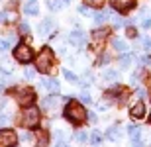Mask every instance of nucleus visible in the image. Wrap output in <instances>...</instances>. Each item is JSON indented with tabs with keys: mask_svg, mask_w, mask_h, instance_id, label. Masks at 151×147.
Masks as SVG:
<instances>
[{
	"mask_svg": "<svg viewBox=\"0 0 151 147\" xmlns=\"http://www.w3.org/2000/svg\"><path fill=\"white\" fill-rule=\"evenodd\" d=\"M112 47H114V51H118V53H124V51L128 49V43L124 39H120V37H114L112 39Z\"/></svg>",
	"mask_w": 151,
	"mask_h": 147,
	"instance_id": "13",
	"label": "nucleus"
},
{
	"mask_svg": "<svg viewBox=\"0 0 151 147\" xmlns=\"http://www.w3.org/2000/svg\"><path fill=\"white\" fill-rule=\"evenodd\" d=\"M65 118L75 125H81L84 124V120H86V110L81 102L77 100H69L67 106H65Z\"/></svg>",
	"mask_w": 151,
	"mask_h": 147,
	"instance_id": "1",
	"label": "nucleus"
},
{
	"mask_svg": "<svg viewBox=\"0 0 151 147\" xmlns=\"http://www.w3.org/2000/svg\"><path fill=\"white\" fill-rule=\"evenodd\" d=\"M63 77H65V79H67L69 82H73V85H78V82H81V80L77 79V75H75L73 71H67V69L63 71Z\"/></svg>",
	"mask_w": 151,
	"mask_h": 147,
	"instance_id": "23",
	"label": "nucleus"
},
{
	"mask_svg": "<svg viewBox=\"0 0 151 147\" xmlns=\"http://www.w3.org/2000/svg\"><path fill=\"white\" fill-rule=\"evenodd\" d=\"M75 139H77L78 143H84L86 139H88V133L83 131V130H78V131H75Z\"/></svg>",
	"mask_w": 151,
	"mask_h": 147,
	"instance_id": "24",
	"label": "nucleus"
},
{
	"mask_svg": "<svg viewBox=\"0 0 151 147\" xmlns=\"http://www.w3.org/2000/svg\"><path fill=\"white\" fill-rule=\"evenodd\" d=\"M51 65H53V51L51 47H43L39 51V55L35 57V69L39 73H49Z\"/></svg>",
	"mask_w": 151,
	"mask_h": 147,
	"instance_id": "2",
	"label": "nucleus"
},
{
	"mask_svg": "<svg viewBox=\"0 0 151 147\" xmlns=\"http://www.w3.org/2000/svg\"><path fill=\"white\" fill-rule=\"evenodd\" d=\"M137 35V32H135V28H132V26H128V37H135Z\"/></svg>",
	"mask_w": 151,
	"mask_h": 147,
	"instance_id": "36",
	"label": "nucleus"
},
{
	"mask_svg": "<svg viewBox=\"0 0 151 147\" xmlns=\"http://www.w3.org/2000/svg\"><path fill=\"white\" fill-rule=\"evenodd\" d=\"M112 22H114V26H116V28H120V26H124V24H126V22L122 20V18H118V16H114Z\"/></svg>",
	"mask_w": 151,
	"mask_h": 147,
	"instance_id": "34",
	"label": "nucleus"
},
{
	"mask_svg": "<svg viewBox=\"0 0 151 147\" xmlns=\"http://www.w3.org/2000/svg\"><path fill=\"white\" fill-rule=\"evenodd\" d=\"M57 102H59V98H57L55 94H51L49 98H45V100L41 102V106H43L45 110H49V108H55L57 106Z\"/></svg>",
	"mask_w": 151,
	"mask_h": 147,
	"instance_id": "16",
	"label": "nucleus"
},
{
	"mask_svg": "<svg viewBox=\"0 0 151 147\" xmlns=\"http://www.w3.org/2000/svg\"><path fill=\"white\" fill-rule=\"evenodd\" d=\"M63 2H65V4H69V2H71V0H63Z\"/></svg>",
	"mask_w": 151,
	"mask_h": 147,
	"instance_id": "44",
	"label": "nucleus"
},
{
	"mask_svg": "<svg viewBox=\"0 0 151 147\" xmlns=\"http://www.w3.org/2000/svg\"><path fill=\"white\" fill-rule=\"evenodd\" d=\"M88 139H90V145H94V147H98L102 143V133L98 130H94L92 131V133H90L88 136Z\"/></svg>",
	"mask_w": 151,
	"mask_h": 147,
	"instance_id": "17",
	"label": "nucleus"
},
{
	"mask_svg": "<svg viewBox=\"0 0 151 147\" xmlns=\"http://www.w3.org/2000/svg\"><path fill=\"white\" fill-rule=\"evenodd\" d=\"M78 12L81 14H88V4H81L78 6Z\"/></svg>",
	"mask_w": 151,
	"mask_h": 147,
	"instance_id": "38",
	"label": "nucleus"
},
{
	"mask_svg": "<svg viewBox=\"0 0 151 147\" xmlns=\"http://www.w3.org/2000/svg\"><path fill=\"white\" fill-rule=\"evenodd\" d=\"M118 79V71L114 69H106L104 73H102V80H108V82H112V80Z\"/></svg>",
	"mask_w": 151,
	"mask_h": 147,
	"instance_id": "18",
	"label": "nucleus"
},
{
	"mask_svg": "<svg viewBox=\"0 0 151 147\" xmlns=\"http://www.w3.org/2000/svg\"><path fill=\"white\" fill-rule=\"evenodd\" d=\"M20 34H22V35H28V34H29V26H28L26 22L20 24Z\"/></svg>",
	"mask_w": 151,
	"mask_h": 147,
	"instance_id": "27",
	"label": "nucleus"
},
{
	"mask_svg": "<svg viewBox=\"0 0 151 147\" xmlns=\"http://www.w3.org/2000/svg\"><path fill=\"white\" fill-rule=\"evenodd\" d=\"M63 4H65L63 0H47V8H49V10H53V12L61 10V8H63Z\"/></svg>",
	"mask_w": 151,
	"mask_h": 147,
	"instance_id": "22",
	"label": "nucleus"
},
{
	"mask_svg": "<svg viewBox=\"0 0 151 147\" xmlns=\"http://www.w3.org/2000/svg\"><path fill=\"white\" fill-rule=\"evenodd\" d=\"M8 47H10V41L8 39H0V51H6Z\"/></svg>",
	"mask_w": 151,
	"mask_h": 147,
	"instance_id": "33",
	"label": "nucleus"
},
{
	"mask_svg": "<svg viewBox=\"0 0 151 147\" xmlns=\"http://www.w3.org/2000/svg\"><path fill=\"white\" fill-rule=\"evenodd\" d=\"M8 20V14L6 12H0V22H6Z\"/></svg>",
	"mask_w": 151,
	"mask_h": 147,
	"instance_id": "39",
	"label": "nucleus"
},
{
	"mask_svg": "<svg viewBox=\"0 0 151 147\" xmlns=\"http://www.w3.org/2000/svg\"><path fill=\"white\" fill-rule=\"evenodd\" d=\"M88 120L90 122H96V114H88Z\"/></svg>",
	"mask_w": 151,
	"mask_h": 147,
	"instance_id": "42",
	"label": "nucleus"
},
{
	"mask_svg": "<svg viewBox=\"0 0 151 147\" xmlns=\"http://www.w3.org/2000/svg\"><path fill=\"white\" fill-rule=\"evenodd\" d=\"M106 137L110 139V141H118L120 137H122V131H120V128H116V125H112L110 130L106 131Z\"/></svg>",
	"mask_w": 151,
	"mask_h": 147,
	"instance_id": "14",
	"label": "nucleus"
},
{
	"mask_svg": "<svg viewBox=\"0 0 151 147\" xmlns=\"http://www.w3.org/2000/svg\"><path fill=\"white\" fill-rule=\"evenodd\" d=\"M141 26H143L145 29H149V28H151V18H143V22H141Z\"/></svg>",
	"mask_w": 151,
	"mask_h": 147,
	"instance_id": "35",
	"label": "nucleus"
},
{
	"mask_svg": "<svg viewBox=\"0 0 151 147\" xmlns=\"http://www.w3.org/2000/svg\"><path fill=\"white\" fill-rule=\"evenodd\" d=\"M122 92H124V88L118 86V88H110V90L106 92V96L112 98V100H120V98H122Z\"/></svg>",
	"mask_w": 151,
	"mask_h": 147,
	"instance_id": "20",
	"label": "nucleus"
},
{
	"mask_svg": "<svg viewBox=\"0 0 151 147\" xmlns=\"http://www.w3.org/2000/svg\"><path fill=\"white\" fill-rule=\"evenodd\" d=\"M108 34H110V29H108V28H100V29H96V32H94V37H96V39H104V37H108Z\"/></svg>",
	"mask_w": 151,
	"mask_h": 147,
	"instance_id": "25",
	"label": "nucleus"
},
{
	"mask_svg": "<svg viewBox=\"0 0 151 147\" xmlns=\"http://www.w3.org/2000/svg\"><path fill=\"white\" fill-rule=\"evenodd\" d=\"M132 61H134V55H129V53H124V55L120 57V67H122V69H128Z\"/></svg>",
	"mask_w": 151,
	"mask_h": 147,
	"instance_id": "21",
	"label": "nucleus"
},
{
	"mask_svg": "<svg viewBox=\"0 0 151 147\" xmlns=\"http://www.w3.org/2000/svg\"><path fill=\"white\" fill-rule=\"evenodd\" d=\"M69 41L77 47H83L84 43H86V35H84V32H81V29H75V32L69 34Z\"/></svg>",
	"mask_w": 151,
	"mask_h": 147,
	"instance_id": "9",
	"label": "nucleus"
},
{
	"mask_svg": "<svg viewBox=\"0 0 151 147\" xmlns=\"http://www.w3.org/2000/svg\"><path fill=\"white\" fill-rule=\"evenodd\" d=\"M43 86L51 92V94H57V92L61 90V86H59V82H57L55 79H43Z\"/></svg>",
	"mask_w": 151,
	"mask_h": 147,
	"instance_id": "12",
	"label": "nucleus"
},
{
	"mask_svg": "<svg viewBox=\"0 0 151 147\" xmlns=\"http://www.w3.org/2000/svg\"><path fill=\"white\" fill-rule=\"evenodd\" d=\"M139 65H151V53H147V55H143L139 59Z\"/></svg>",
	"mask_w": 151,
	"mask_h": 147,
	"instance_id": "30",
	"label": "nucleus"
},
{
	"mask_svg": "<svg viewBox=\"0 0 151 147\" xmlns=\"http://www.w3.org/2000/svg\"><path fill=\"white\" fill-rule=\"evenodd\" d=\"M129 116L132 118H135V120H139V118H143L145 116V104L143 102H135L134 106H132V110H129Z\"/></svg>",
	"mask_w": 151,
	"mask_h": 147,
	"instance_id": "10",
	"label": "nucleus"
},
{
	"mask_svg": "<svg viewBox=\"0 0 151 147\" xmlns=\"http://www.w3.org/2000/svg\"><path fill=\"white\" fill-rule=\"evenodd\" d=\"M137 96L143 98V96H145V90H143V88H137Z\"/></svg>",
	"mask_w": 151,
	"mask_h": 147,
	"instance_id": "40",
	"label": "nucleus"
},
{
	"mask_svg": "<svg viewBox=\"0 0 151 147\" xmlns=\"http://www.w3.org/2000/svg\"><path fill=\"white\" fill-rule=\"evenodd\" d=\"M18 143L16 131L12 130H2L0 131V147H14Z\"/></svg>",
	"mask_w": 151,
	"mask_h": 147,
	"instance_id": "6",
	"label": "nucleus"
},
{
	"mask_svg": "<svg viewBox=\"0 0 151 147\" xmlns=\"http://www.w3.org/2000/svg\"><path fill=\"white\" fill-rule=\"evenodd\" d=\"M20 122L24 128H35L39 124V110L35 106H28L20 116Z\"/></svg>",
	"mask_w": 151,
	"mask_h": 147,
	"instance_id": "3",
	"label": "nucleus"
},
{
	"mask_svg": "<svg viewBox=\"0 0 151 147\" xmlns=\"http://www.w3.org/2000/svg\"><path fill=\"white\" fill-rule=\"evenodd\" d=\"M35 100V92L32 88H20L18 90V102H20V106H32Z\"/></svg>",
	"mask_w": 151,
	"mask_h": 147,
	"instance_id": "5",
	"label": "nucleus"
},
{
	"mask_svg": "<svg viewBox=\"0 0 151 147\" xmlns=\"http://www.w3.org/2000/svg\"><path fill=\"white\" fill-rule=\"evenodd\" d=\"M81 100H83V104H90V102H92V98H90V94L86 90L83 92V94H81Z\"/></svg>",
	"mask_w": 151,
	"mask_h": 147,
	"instance_id": "28",
	"label": "nucleus"
},
{
	"mask_svg": "<svg viewBox=\"0 0 151 147\" xmlns=\"http://www.w3.org/2000/svg\"><path fill=\"white\" fill-rule=\"evenodd\" d=\"M141 43H143V47H145L147 51H151V37H143V39H141Z\"/></svg>",
	"mask_w": 151,
	"mask_h": 147,
	"instance_id": "32",
	"label": "nucleus"
},
{
	"mask_svg": "<svg viewBox=\"0 0 151 147\" xmlns=\"http://www.w3.org/2000/svg\"><path fill=\"white\" fill-rule=\"evenodd\" d=\"M14 59L20 63H32V59H34V49L29 45H26V43H20V45H16V49H14Z\"/></svg>",
	"mask_w": 151,
	"mask_h": 147,
	"instance_id": "4",
	"label": "nucleus"
},
{
	"mask_svg": "<svg viewBox=\"0 0 151 147\" xmlns=\"http://www.w3.org/2000/svg\"><path fill=\"white\" fill-rule=\"evenodd\" d=\"M110 4L114 10L124 14V12H129L132 8H135V0H110Z\"/></svg>",
	"mask_w": 151,
	"mask_h": 147,
	"instance_id": "7",
	"label": "nucleus"
},
{
	"mask_svg": "<svg viewBox=\"0 0 151 147\" xmlns=\"http://www.w3.org/2000/svg\"><path fill=\"white\" fill-rule=\"evenodd\" d=\"M22 139H24V141H29V139H32V136H29V133H22Z\"/></svg>",
	"mask_w": 151,
	"mask_h": 147,
	"instance_id": "41",
	"label": "nucleus"
},
{
	"mask_svg": "<svg viewBox=\"0 0 151 147\" xmlns=\"http://www.w3.org/2000/svg\"><path fill=\"white\" fill-rule=\"evenodd\" d=\"M128 133H129V137H132V141H134V139H139L141 137V128L132 124V125H128Z\"/></svg>",
	"mask_w": 151,
	"mask_h": 147,
	"instance_id": "15",
	"label": "nucleus"
},
{
	"mask_svg": "<svg viewBox=\"0 0 151 147\" xmlns=\"http://www.w3.org/2000/svg\"><path fill=\"white\" fill-rule=\"evenodd\" d=\"M84 4L92 6V8H100V6L104 4V0H84Z\"/></svg>",
	"mask_w": 151,
	"mask_h": 147,
	"instance_id": "26",
	"label": "nucleus"
},
{
	"mask_svg": "<svg viewBox=\"0 0 151 147\" xmlns=\"http://www.w3.org/2000/svg\"><path fill=\"white\" fill-rule=\"evenodd\" d=\"M149 122H151V116H149Z\"/></svg>",
	"mask_w": 151,
	"mask_h": 147,
	"instance_id": "45",
	"label": "nucleus"
},
{
	"mask_svg": "<svg viewBox=\"0 0 151 147\" xmlns=\"http://www.w3.org/2000/svg\"><path fill=\"white\" fill-rule=\"evenodd\" d=\"M10 120H12V116H10V114H0V125L8 124Z\"/></svg>",
	"mask_w": 151,
	"mask_h": 147,
	"instance_id": "29",
	"label": "nucleus"
},
{
	"mask_svg": "<svg viewBox=\"0 0 151 147\" xmlns=\"http://www.w3.org/2000/svg\"><path fill=\"white\" fill-rule=\"evenodd\" d=\"M55 147H69V145H67V143H57Z\"/></svg>",
	"mask_w": 151,
	"mask_h": 147,
	"instance_id": "43",
	"label": "nucleus"
},
{
	"mask_svg": "<svg viewBox=\"0 0 151 147\" xmlns=\"http://www.w3.org/2000/svg\"><path fill=\"white\" fill-rule=\"evenodd\" d=\"M55 29V20L53 18H45L43 22L37 26V32H39V35H49L51 32Z\"/></svg>",
	"mask_w": 151,
	"mask_h": 147,
	"instance_id": "8",
	"label": "nucleus"
},
{
	"mask_svg": "<svg viewBox=\"0 0 151 147\" xmlns=\"http://www.w3.org/2000/svg\"><path fill=\"white\" fill-rule=\"evenodd\" d=\"M47 145V136L45 133H39V143H37V147H45Z\"/></svg>",
	"mask_w": 151,
	"mask_h": 147,
	"instance_id": "31",
	"label": "nucleus"
},
{
	"mask_svg": "<svg viewBox=\"0 0 151 147\" xmlns=\"http://www.w3.org/2000/svg\"><path fill=\"white\" fill-rule=\"evenodd\" d=\"M24 12H26L28 16H37L39 14V4L35 2V0H29V2L24 4Z\"/></svg>",
	"mask_w": 151,
	"mask_h": 147,
	"instance_id": "11",
	"label": "nucleus"
},
{
	"mask_svg": "<svg viewBox=\"0 0 151 147\" xmlns=\"http://www.w3.org/2000/svg\"><path fill=\"white\" fill-rule=\"evenodd\" d=\"M92 20H94L96 26H100V24H104L108 20V12H104V10H102V12H96L94 16H92Z\"/></svg>",
	"mask_w": 151,
	"mask_h": 147,
	"instance_id": "19",
	"label": "nucleus"
},
{
	"mask_svg": "<svg viewBox=\"0 0 151 147\" xmlns=\"http://www.w3.org/2000/svg\"><path fill=\"white\" fill-rule=\"evenodd\" d=\"M34 77H35L34 69H26V79H34Z\"/></svg>",
	"mask_w": 151,
	"mask_h": 147,
	"instance_id": "37",
	"label": "nucleus"
}]
</instances>
